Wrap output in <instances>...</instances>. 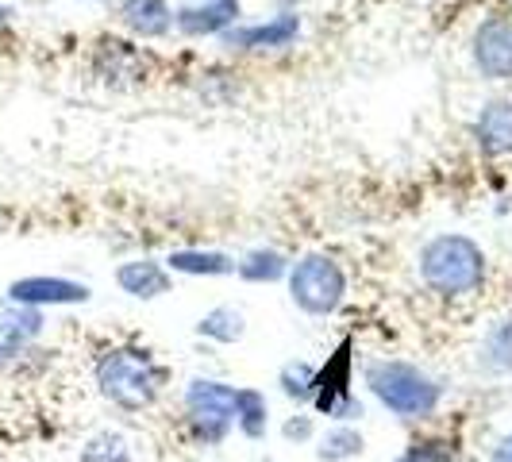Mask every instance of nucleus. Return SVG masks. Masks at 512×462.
I'll return each mask as SVG.
<instances>
[{
  "label": "nucleus",
  "instance_id": "obj_22",
  "mask_svg": "<svg viewBox=\"0 0 512 462\" xmlns=\"http://www.w3.org/2000/svg\"><path fill=\"white\" fill-rule=\"evenodd\" d=\"M397 462H455V447L443 439H424V443H412Z\"/></svg>",
  "mask_w": 512,
  "mask_h": 462
},
{
  "label": "nucleus",
  "instance_id": "obj_2",
  "mask_svg": "<svg viewBox=\"0 0 512 462\" xmlns=\"http://www.w3.org/2000/svg\"><path fill=\"white\" fill-rule=\"evenodd\" d=\"M366 385L382 401L385 409L401 420H424L439 409L443 389H439L420 366L401 359H382L366 366Z\"/></svg>",
  "mask_w": 512,
  "mask_h": 462
},
{
  "label": "nucleus",
  "instance_id": "obj_5",
  "mask_svg": "<svg viewBox=\"0 0 512 462\" xmlns=\"http://www.w3.org/2000/svg\"><path fill=\"white\" fill-rule=\"evenodd\" d=\"M312 405L320 412H328L332 420H359L362 405L351 393V339H343L335 347V355L320 370L312 382Z\"/></svg>",
  "mask_w": 512,
  "mask_h": 462
},
{
  "label": "nucleus",
  "instance_id": "obj_10",
  "mask_svg": "<svg viewBox=\"0 0 512 462\" xmlns=\"http://www.w3.org/2000/svg\"><path fill=\"white\" fill-rule=\"evenodd\" d=\"M474 139L489 158L512 154V101H489L474 124Z\"/></svg>",
  "mask_w": 512,
  "mask_h": 462
},
{
  "label": "nucleus",
  "instance_id": "obj_20",
  "mask_svg": "<svg viewBox=\"0 0 512 462\" xmlns=\"http://www.w3.org/2000/svg\"><path fill=\"white\" fill-rule=\"evenodd\" d=\"M81 462H131V451H128V443H124V436L101 432V436H93L85 443Z\"/></svg>",
  "mask_w": 512,
  "mask_h": 462
},
{
  "label": "nucleus",
  "instance_id": "obj_15",
  "mask_svg": "<svg viewBox=\"0 0 512 462\" xmlns=\"http://www.w3.org/2000/svg\"><path fill=\"white\" fill-rule=\"evenodd\" d=\"M174 274H205V278H220V274H235V262L220 251H174L166 258Z\"/></svg>",
  "mask_w": 512,
  "mask_h": 462
},
{
  "label": "nucleus",
  "instance_id": "obj_12",
  "mask_svg": "<svg viewBox=\"0 0 512 462\" xmlns=\"http://www.w3.org/2000/svg\"><path fill=\"white\" fill-rule=\"evenodd\" d=\"M116 282L124 293L139 297V301H154L162 293H170V274L162 262H151V258H139V262H124L116 270Z\"/></svg>",
  "mask_w": 512,
  "mask_h": 462
},
{
  "label": "nucleus",
  "instance_id": "obj_16",
  "mask_svg": "<svg viewBox=\"0 0 512 462\" xmlns=\"http://www.w3.org/2000/svg\"><path fill=\"white\" fill-rule=\"evenodd\" d=\"M197 332L208 335V339H216V343H235V339H243V332H247V320H243L239 308L220 305V308H212L208 316H201Z\"/></svg>",
  "mask_w": 512,
  "mask_h": 462
},
{
  "label": "nucleus",
  "instance_id": "obj_19",
  "mask_svg": "<svg viewBox=\"0 0 512 462\" xmlns=\"http://www.w3.org/2000/svg\"><path fill=\"white\" fill-rule=\"evenodd\" d=\"M482 362L489 370H512V320L493 324L482 343Z\"/></svg>",
  "mask_w": 512,
  "mask_h": 462
},
{
  "label": "nucleus",
  "instance_id": "obj_1",
  "mask_svg": "<svg viewBox=\"0 0 512 462\" xmlns=\"http://www.w3.org/2000/svg\"><path fill=\"white\" fill-rule=\"evenodd\" d=\"M420 278L439 297H466L486 282V255L470 235H436L420 251Z\"/></svg>",
  "mask_w": 512,
  "mask_h": 462
},
{
  "label": "nucleus",
  "instance_id": "obj_21",
  "mask_svg": "<svg viewBox=\"0 0 512 462\" xmlns=\"http://www.w3.org/2000/svg\"><path fill=\"white\" fill-rule=\"evenodd\" d=\"M312 382H316V370L308 362H289L282 370V389L285 397H297V401H308L312 397Z\"/></svg>",
  "mask_w": 512,
  "mask_h": 462
},
{
  "label": "nucleus",
  "instance_id": "obj_23",
  "mask_svg": "<svg viewBox=\"0 0 512 462\" xmlns=\"http://www.w3.org/2000/svg\"><path fill=\"white\" fill-rule=\"evenodd\" d=\"M308 436H312V420L308 416H293L285 424V439H308Z\"/></svg>",
  "mask_w": 512,
  "mask_h": 462
},
{
  "label": "nucleus",
  "instance_id": "obj_6",
  "mask_svg": "<svg viewBox=\"0 0 512 462\" xmlns=\"http://www.w3.org/2000/svg\"><path fill=\"white\" fill-rule=\"evenodd\" d=\"M185 412L197 424L205 443H220L231 432V424H235V389L224 382L197 378L185 389Z\"/></svg>",
  "mask_w": 512,
  "mask_h": 462
},
{
  "label": "nucleus",
  "instance_id": "obj_17",
  "mask_svg": "<svg viewBox=\"0 0 512 462\" xmlns=\"http://www.w3.org/2000/svg\"><path fill=\"white\" fill-rule=\"evenodd\" d=\"M362 436L355 432V428H347V424H339V428H332L328 436L320 439V447H316V459L320 462H347L355 459V455H362Z\"/></svg>",
  "mask_w": 512,
  "mask_h": 462
},
{
  "label": "nucleus",
  "instance_id": "obj_14",
  "mask_svg": "<svg viewBox=\"0 0 512 462\" xmlns=\"http://www.w3.org/2000/svg\"><path fill=\"white\" fill-rule=\"evenodd\" d=\"M266 424H270L266 393H258V389H235V428L247 439H262L266 436Z\"/></svg>",
  "mask_w": 512,
  "mask_h": 462
},
{
  "label": "nucleus",
  "instance_id": "obj_18",
  "mask_svg": "<svg viewBox=\"0 0 512 462\" xmlns=\"http://www.w3.org/2000/svg\"><path fill=\"white\" fill-rule=\"evenodd\" d=\"M285 270H289V262L278 251H251L243 262H235V274L247 282H278Z\"/></svg>",
  "mask_w": 512,
  "mask_h": 462
},
{
  "label": "nucleus",
  "instance_id": "obj_9",
  "mask_svg": "<svg viewBox=\"0 0 512 462\" xmlns=\"http://www.w3.org/2000/svg\"><path fill=\"white\" fill-rule=\"evenodd\" d=\"M239 20V0H201L178 8V27L185 35H224Z\"/></svg>",
  "mask_w": 512,
  "mask_h": 462
},
{
  "label": "nucleus",
  "instance_id": "obj_13",
  "mask_svg": "<svg viewBox=\"0 0 512 462\" xmlns=\"http://www.w3.org/2000/svg\"><path fill=\"white\" fill-rule=\"evenodd\" d=\"M120 16L143 39H158V35H166L170 24H174V12H170L166 0H124Z\"/></svg>",
  "mask_w": 512,
  "mask_h": 462
},
{
  "label": "nucleus",
  "instance_id": "obj_8",
  "mask_svg": "<svg viewBox=\"0 0 512 462\" xmlns=\"http://www.w3.org/2000/svg\"><path fill=\"white\" fill-rule=\"evenodd\" d=\"M16 305H77L89 301V285L66 282V278H24L8 289Z\"/></svg>",
  "mask_w": 512,
  "mask_h": 462
},
{
  "label": "nucleus",
  "instance_id": "obj_25",
  "mask_svg": "<svg viewBox=\"0 0 512 462\" xmlns=\"http://www.w3.org/2000/svg\"><path fill=\"white\" fill-rule=\"evenodd\" d=\"M0 359H4V347H0Z\"/></svg>",
  "mask_w": 512,
  "mask_h": 462
},
{
  "label": "nucleus",
  "instance_id": "obj_24",
  "mask_svg": "<svg viewBox=\"0 0 512 462\" xmlns=\"http://www.w3.org/2000/svg\"><path fill=\"white\" fill-rule=\"evenodd\" d=\"M489 462H512V436H505L501 443H497V447H493Z\"/></svg>",
  "mask_w": 512,
  "mask_h": 462
},
{
  "label": "nucleus",
  "instance_id": "obj_11",
  "mask_svg": "<svg viewBox=\"0 0 512 462\" xmlns=\"http://www.w3.org/2000/svg\"><path fill=\"white\" fill-rule=\"evenodd\" d=\"M301 31V20L297 16H278L270 24H255V27H228L224 31V43L228 47H243V51H258V47H289Z\"/></svg>",
  "mask_w": 512,
  "mask_h": 462
},
{
  "label": "nucleus",
  "instance_id": "obj_7",
  "mask_svg": "<svg viewBox=\"0 0 512 462\" xmlns=\"http://www.w3.org/2000/svg\"><path fill=\"white\" fill-rule=\"evenodd\" d=\"M474 66L489 81L512 77V16H489L474 31Z\"/></svg>",
  "mask_w": 512,
  "mask_h": 462
},
{
  "label": "nucleus",
  "instance_id": "obj_3",
  "mask_svg": "<svg viewBox=\"0 0 512 462\" xmlns=\"http://www.w3.org/2000/svg\"><path fill=\"white\" fill-rule=\"evenodd\" d=\"M166 382V370L139 347H116L97 362V385L101 393L128 412H143L158 397Z\"/></svg>",
  "mask_w": 512,
  "mask_h": 462
},
{
  "label": "nucleus",
  "instance_id": "obj_4",
  "mask_svg": "<svg viewBox=\"0 0 512 462\" xmlns=\"http://www.w3.org/2000/svg\"><path fill=\"white\" fill-rule=\"evenodd\" d=\"M347 293V278L339 270V262L328 255H305L301 262H293L289 270V297L293 305L308 312V316H332L335 308L343 305Z\"/></svg>",
  "mask_w": 512,
  "mask_h": 462
}]
</instances>
